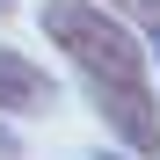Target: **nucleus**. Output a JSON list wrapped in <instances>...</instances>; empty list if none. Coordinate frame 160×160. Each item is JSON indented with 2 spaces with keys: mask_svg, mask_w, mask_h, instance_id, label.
<instances>
[{
  "mask_svg": "<svg viewBox=\"0 0 160 160\" xmlns=\"http://www.w3.org/2000/svg\"><path fill=\"white\" fill-rule=\"evenodd\" d=\"M37 29H44V44L66 58V73L80 80V95L146 88V80H153L146 37L131 29L124 15H109L102 0H37Z\"/></svg>",
  "mask_w": 160,
  "mask_h": 160,
  "instance_id": "1",
  "label": "nucleus"
},
{
  "mask_svg": "<svg viewBox=\"0 0 160 160\" xmlns=\"http://www.w3.org/2000/svg\"><path fill=\"white\" fill-rule=\"evenodd\" d=\"M88 109L117 138V153L160 160V95H153V80H146V88H102V95H88Z\"/></svg>",
  "mask_w": 160,
  "mask_h": 160,
  "instance_id": "2",
  "label": "nucleus"
},
{
  "mask_svg": "<svg viewBox=\"0 0 160 160\" xmlns=\"http://www.w3.org/2000/svg\"><path fill=\"white\" fill-rule=\"evenodd\" d=\"M58 95H66V88H58V73H51L44 58L0 44V117H15V124L51 117V109H58Z\"/></svg>",
  "mask_w": 160,
  "mask_h": 160,
  "instance_id": "3",
  "label": "nucleus"
},
{
  "mask_svg": "<svg viewBox=\"0 0 160 160\" xmlns=\"http://www.w3.org/2000/svg\"><path fill=\"white\" fill-rule=\"evenodd\" d=\"M109 15H124L131 29H146V22H160V0H102Z\"/></svg>",
  "mask_w": 160,
  "mask_h": 160,
  "instance_id": "4",
  "label": "nucleus"
},
{
  "mask_svg": "<svg viewBox=\"0 0 160 160\" xmlns=\"http://www.w3.org/2000/svg\"><path fill=\"white\" fill-rule=\"evenodd\" d=\"M29 146H22V131H15V117H0V160H22Z\"/></svg>",
  "mask_w": 160,
  "mask_h": 160,
  "instance_id": "5",
  "label": "nucleus"
},
{
  "mask_svg": "<svg viewBox=\"0 0 160 160\" xmlns=\"http://www.w3.org/2000/svg\"><path fill=\"white\" fill-rule=\"evenodd\" d=\"M138 37H146V58H153V73H160V22H146Z\"/></svg>",
  "mask_w": 160,
  "mask_h": 160,
  "instance_id": "6",
  "label": "nucleus"
},
{
  "mask_svg": "<svg viewBox=\"0 0 160 160\" xmlns=\"http://www.w3.org/2000/svg\"><path fill=\"white\" fill-rule=\"evenodd\" d=\"M95 160H131V153H117V146H109V153H95Z\"/></svg>",
  "mask_w": 160,
  "mask_h": 160,
  "instance_id": "7",
  "label": "nucleus"
},
{
  "mask_svg": "<svg viewBox=\"0 0 160 160\" xmlns=\"http://www.w3.org/2000/svg\"><path fill=\"white\" fill-rule=\"evenodd\" d=\"M8 15H15V0H0V22H8Z\"/></svg>",
  "mask_w": 160,
  "mask_h": 160,
  "instance_id": "8",
  "label": "nucleus"
}]
</instances>
